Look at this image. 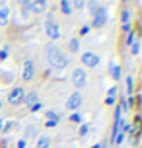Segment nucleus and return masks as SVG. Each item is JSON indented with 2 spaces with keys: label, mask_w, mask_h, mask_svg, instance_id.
I'll list each match as a JSON object with an SVG mask.
<instances>
[{
  "label": "nucleus",
  "mask_w": 142,
  "mask_h": 148,
  "mask_svg": "<svg viewBox=\"0 0 142 148\" xmlns=\"http://www.w3.org/2000/svg\"><path fill=\"white\" fill-rule=\"evenodd\" d=\"M45 59L49 62V66H53V68L62 70V68L68 66V57L62 53V49L59 45H55V43H49L45 47Z\"/></svg>",
  "instance_id": "f257e3e1"
},
{
  "label": "nucleus",
  "mask_w": 142,
  "mask_h": 148,
  "mask_svg": "<svg viewBox=\"0 0 142 148\" xmlns=\"http://www.w3.org/2000/svg\"><path fill=\"white\" fill-rule=\"evenodd\" d=\"M70 80H72V86L74 88H84L86 86V82H88V72H86V68H74L72 74H70Z\"/></svg>",
  "instance_id": "f03ea898"
},
{
  "label": "nucleus",
  "mask_w": 142,
  "mask_h": 148,
  "mask_svg": "<svg viewBox=\"0 0 142 148\" xmlns=\"http://www.w3.org/2000/svg\"><path fill=\"white\" fill-rule=\"evenodd\" d=\"M82 103H84V96H82V92L80 90H76V92H72L70 96H68V99H66V109H70V111H78L80 107H82Z\"/></svg>",
  "instance_id": "7ed1b4c3"
},
{
  "label": "nucleus",
  "mask_w": 142,
  "mask_h": 148,
  "mask_svg": "<svg viewBox=\"0 0 142 148\" xmlns=\"http://www.w3.org/2000/svg\"><path fill=\"white\" fill-rule=\"evenodd\" d=\"M23 97H25V88L16 86V88H12L10 94H8V103L10 105H20V103H23Z\"/></svg>",
  "instance_id": "20e7f679"
},
{
  "label": "nucleus",
  "mask_w": 142,
  "mask_h": 148,
  "mask_svg": "<svg viewBox=\"0 0 142 148\" xmlns=\"http://www.w3.org/2000/svg\"><path fill=\"white\" fill-rule=\"evenodd\" d=\"M80 60H82V64H84L86 68H96V66H99V62H101L99 55H97V53H91V51L82 53Z\"/></svg>",
  "instance_id": "39448f33"
},
{
  "label": "nucleus",
  "mask_w": 142,
  "mask_h": 148,
  "mask_svg": "<svg viewBox=\"0 0 142 148\" xmlns=\"http://www.w3.org/2000/svg\"><path fill=\"white\" fill-rule=\"evenodd\" d=\"M45 33H47V37H49L51 41H57V39L60 37V27H59V23L53 22V20H49V22L45 23Z\"/></svg>",
  "instance_id": "423d86ee"
},
{
  "label": "nucleus",
  "mask_w": 142,
  "mask_h": 148,
  "mask_svg": "<svg viewBox=\"0 0 142 148\" xmlns=\"http://www.w3.org/2000/svg\"><path fill=\"white\" fill-rule=\"evenodd\" d=\"M33 74H35V62L31 59H27L23 62V74H22L23 82H31L33 80Z\"/></svg>",
  "instance_id": "0eeeda50"
},
{
  "label": "nucleus",
  "mask_w": 142,
  "mask_h": 148,
  "mask_svg": "<svg viewBox=\"0 0 142 148\" xmlns=\"http://www.w3.org/2000/svg\"><path fill=\"white\" fill-rule=\"evenodd\" d=\"M47 8V2H43V0H39V2H29V10L33 12V14H43Z\"/></svg>",
  "instance_id": "6e6552de"
},
{
  "label": "nucleus",
  "mask_w": 142,
  "mask_h": 148,
  "mask_svg": "<svg viewBox=\"0 0 142 148\" xmlns=\"http://www.w3.org/2000/svg\"><path fill=\"white\" fill-rule=\"evenodd\" d=\"M8 22H10V8L2 6V8H0V27L8 25Z\"/></svg>",
  "instance_id": "1a4fd4ad"
},
{
  "label": "nucleus",
  "mask_w": 142,
  "mask_h": 148,
  "mask_svg": "<svg viewBox=\"0 0 142 148\" xmlns=\"http://www.w3.org/2000/svg\"><path fill=\"white\" fill-rule=\"evenodd\" d=\"M51 144H53V138L49 134H41V136H39L37 148H51Z\"/></svg>",
  "instance_id": "9d476101"
},
{
  "label": "nucleus",
  "mask_w": 142,
  "mask_h": 148,
  "mask_svg": "<svg viewBox=\"0 0 142 148\" xmlns=\"http://www.w3.org/2000/svg\"><path fill=\"white\" fill-rule=\"evenodd\" d=\"M109 74H111V78L115 82L121 80V66H119V64H115V62H111V64H109Z\"/></svg>",
  "instance_id": "9b49d317"
},
{
  "label": "nucleus",
  "mask_w": 142,
  "mask_h": 148,
  "mask_svg": "<svg viewBox=\"0 0 142 148\" xmlns=\"http://www.w3.org/2000/svg\"><path fill=\"white\" fill-rule=\"evenodd\" d=\"M72 12H74V10H72V4H70L68 0H62V2H60V14L70 16Z\"/></svg>",
  "instance_id": "f8f14e48"
},
{
  "label": "nucleus",
  "mask_w": 142,
  "mask_h": 148,
  "mask_svg": "<svg viewBox=\"0 0 142 148\" xmlns=\"http://www.w3.org/2000/svg\"><path fill=\"white\" fill-rule=\"evenodd\" d=\"M23 103L27 105V107H31L33 103H37V92H31L29 96H25L23 97Z\"/></svg>",
  "instance_id": "ddd939ff"
},
{
  "label": "nucleus",
  "mask_w": 142,
  "mask_h": 148,
  "mask_svg": "<svg viewBox=\"0 0 142 148\" xmlns=\"http://www.w3.org/2000/svg\"><path fill=\"white\" fill-rule=\"evenodd\" d=\"M68 49H70L72 53H78V51H80V39H78V37L70 39V43H68Z\"/></svg>",
  "instance_id": "4468645a"
},
{
  "label": "nucleus",
  "mask_w": 142,
  "mask_h": 148,
  "mask_svg": "<svg viewBox=\"0 0 142 148\" xmlns=\"http://www.w3.org/2000/svg\"><path fill=\"white\" fill-rule=\"evenodd\" d=\"M127 92H128V97L132 96V92H134V80H132V76L127 78Z\"/></svg>",
  "instance_id": "2eb2a0df"
},
{
  "label": "nucleus",
  "mask_w": 142,
  "mask_h": 148,
  "mask_svg": "<svg viewBox=\"0 0 142 148\" xmlns=\"http://www.w3.org/2000/svg\"><path fill=\"white\" fill-rule=\"evenodd\" d=\"M128 20H130V10H121V22L123 23H128Z\"/></svg>",
  "instance_id": "dca6fc26"
},
{
  "label": "nucleus",
  "mask_w": 142,
  "mask_h": 148,
  "mask_svg": "<svg viewBox=\"0 0 142 148\" xmlns=\"http://www.w3.org/2000/svg\"><path fill=\"white\" fill-rule=\"evenodd\" d=\"M45 117H47V121H60V117L55 111H45Z\"/></svg>",
  "instance_id": "f3484780"
},
{
  "label": "nucleus",
  "mask_w": 142,
  "mask_h": 148,
  "mask_svg": "<svg viewBox=\"0 0 142 148\" xmlns=\"http://www.w3.org/2000/svg\"><path fill=\"white\" fill-rule=\"evenodd\" d=\"M70 121H72V123H76V125H80L84 119H82V115H80V113H72V115H70Z\"/></svg>",
  "instance_id": "a211bd4d"
},
{
  "label": "nucleus",
  "mask_w": 142,
  "mask_h": 148,
  "mask_svg": "<svg viewBox=\"0 0 142 148\" xmlns=\"http://www.w3.org/2000/svg\"><path fill=\"white\" fill-rule=\"evenodd\" d=\"M37 133V131H35V127H27V129H25V134H23V136H25V138H29V136H33V134Z\"/></svg>",
  "instance_id": "6ab92c4d"
},
{
  "label": "nucleus",
  "mask_w": 142,
  "mask_h": 148,
  "mask_svg": "<svg viewBox=\"0 0 142 148\" xmlns=\"http://www.w3.org/2000/svg\"><path fill=\"white\" fill-rule=\"evenodd\" d=\"M134 37H136V33H134V31H130V33H127V45H132V43H136V41H134Z\"/></svg>",
  "instance_id": "aec40b11"
},
{
  "label": "nucleus",
  "mask_w": 142,
  "mask_h": 148,
  "mask_svg": "<svg viewBox=\"0 0 142 148\" xmlns=\"http://www.w3.org/2000/svg\"><path fill=\"white\" fill-rule=\"evenodd\" d=\"M115 103H117V97H111V96H107V97H105V105H109V107H113Z\"/></svg>",
  "instance_id": "412c9836"
},
{
  "label": "nucleus",
  "mask_w": 142,
  "mask_h": 148,
  "mask_svg": "<svg viewBox=\"0 0 142 148\" xmlns=\"http://www.w3.org/2000/svg\"><path fill=\"white\" fill-rule=\"evenodd\" d=\"M70 4H72V8H78V10L86 6V2H84V0H80V2H70Z\"/></svg>",
  "instance_id": "4be33fe9"
},
{
  "label": "nucleus",
  "mask_w": 142,
  "mask_h": 148,
  "mask_svg": "<svg viewBox=\"0 0 142 148\" xmlns=\"http://www.w3.org/2000/svg\"><path fill=\"white\" fill-rule=\"evenodd\" d=\"M88 131H90V127H88V125H82V127H80V136H86V134H88Z\"/></svg>",
  "instance_id": "5701e85b"
},
{
  "label": "nucleus",
  "mask_w": 142,
  "mask_h": 148,
  "mask_svg": "<svg viewBox=\"0 0 142 148\" xmlns=\"http://www.w3.org/2000/svg\"><path fill=\"white\" fill-rule=\"evenodd\" d=\"M121 29H123V33H130L132 27H130V23H123V27H121Z\"/></svg>",
  "instance_id": "b1692460"
},
{
  "label": "nucleus",
  "mask_w": 142,
  "mask_h": 148,
  "mask_svg": "<svg viewBox=\"0 0 142 148\" xmlns=\"http://www.w3.org/2000/svg\"><path fill=\"white\" fill-rule=\"evenodd\" d=\"M4 59H8V47H4V49L0 51V60H4Z\"/></svg>",
  "instance_id": "393cba45"
},
{
  "label": "nucleus",
  "mask_w": 142,
  "mask_h": 148,
  "mask_svg": "<svg viewBox=\"0 0 142 148\" xmlns=\"http://www.w3.org/2000/svg\"><path fill=\"white\" fill-rule=\"evenodd\" d=\"M130 47H132V55H138V53H140V45L138 43H132Z\"/></svg>",
  "instance_id": "a878e982"
},
{
  "label": "nucleus",
  "mask_w": 142,
  "mask_h": 148,
  "mask_svg": "<svg viewBox=\"0 0 142 148\" xmlns=\"http://www.w3.org/2000/svg\"><path fill=\"white\" fill-rule=\"evenodd\" d=\"M57 125H59V121H45L47 129H53V127H57Z\"/></svg>",
  "instance_id": "bb28decb"
},
{
  "label": "nucleus",
  "mask_w": 142,
  "mask_h": 148,
  "mask_svg": "<svg viewBox=\"0 0 142 148\" xmlns=\"http://www.w3.org/2000/svg\"><path fill=\"white\" fill-rule=\"evenodd\" d=\"M29 109L33 111V113H35V111H41V109H43V105H41V103H33V105L29 107Z\"/></svg>",
  "instance_id": "cd10ccee"
},
{
  "label": "nucleus",
  "mask_w": 142,
  "mask_h": 148,
  "mask_svg": "<svg viewBox=\"0 0 142 148\" xmlns=\"http://www.w3.org/2000/svg\"><path fill=\"white\" fill-rule=\"evenodd\" d=\"M115 94H117V86H113V88H109V90H107V96L115 97Z\"/></svg>",
  "instance_id": "c85d7f7f"
},
{
  "label": "nucleus",
  "mask_w": 142,
  "mask_h": 148,
  "mask_svg": "<svg viewBox=\"0 0 142 148\" xmlns=\"http://www.w3.org/2000/svg\"><path fill=\"white\" fill-rule=\"evenodd\" d=\"M88 33H90V25H84L80 29V35H88Z\"/></svg>",
  "instance_id": "c756f323"
},
{
  "label": "nucleus",
  "mask_w": 142,
  "mask_h": 148,
  "mask_svg": "<svg viewBox=\"0 0 142 148\" xmlns=\"http://www.w3.org/2000/svg\"><path fill=\"white\" fill-rule=\"evenodd\" d=\"M18 148H25V140H23V138H22V140H18Z\"/></svg>",
  "instance_id": "7c9ffc66"
},
{
  "label": "nucleus",
  "mask_w": 142,
  "mask_h": 148,
  "mask_svg": "<svg viewBox=\"0 0 142 148\" xmlns=\"http://www.w3.org/2000/svg\"><path fill=\"white\" fill-rule=\"evenodd\" d=\"M2 127H4V121H2V119H0V131H2Z\"/></svg>",
  "instance_id": "2f4dec72"
},
{
  "label": "nucleus",
  "mask_w": 142,
  "mask_h": 148,
  "mask_svg": "<svg viewBox=\"0 0 142 148\" xmlns=\"http://www.w3.org/2000/svg\"><path fill=\"white\" fill-rule=\"evenodd\" d=\"M91 148H101V146H99V144H94V146H91Z\"/></svg>",
  "instance_id": "473e14b6"
},
{
  "label": "nucleus",
  "mask_w": 142,
  "mask_h": 148,
  "mask_svg": "<svg viewBox=\"0 0 142 148\" xmlns=\"http://www.w3.org/2000/svg\"><path fill=\"white\" fill-rule=\"evenodd\" d=\"M2 105H4V103H2V99H0V109H2Z\"/></svg>",
  "instance_id": "72a5a7b5"
}]
</instances>
